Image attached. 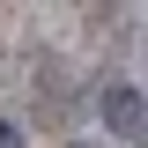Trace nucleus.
<instances>
[{
  "label": "nucleus",
  "instance_id": "7ed1b4c3",
  "mask_svg": "<svg viewBox=\"0 0 148 148\" xmlns=\"http://www.w3.org/2000/svg\"><path fill=\"white\" fill-rule=\"evenodd\" d=\"M67 148H96V141H67Z\"/></svg>",
  "mask_w": 148,
  "mask_h": 148
},
{
  "label": "nucleus",
  "instance_id": "f03ea898",
  "mask_svg": "<svg viewBox=\"0 0 148 148\" xmlns=\"http://www.w3.org/2000/svg\"><path fill=\"white\" fill-rule=\"evenodd\" d=\"M0 148H30V141H22V126H8V119H0Z\"/></svg>",
  "mask_w": 148,
  "mask_h": 148
},
{
  "label": "nucleus",
  "instance_id": "f257e3e1",
  "mask_svg": "<svg viewBox=\"0 0 148 148\" xmlns=\"http://www.w3.org/2000/svg\"><path fill=\"white\" fill-rule=\"evenodd\" d=\"M104 126L119 133V141H141L148 111H141V89H133V82H111V89H104Z\"/></svg>",
  "mask_w": 148,
  "mask_h": 148
}]
</instances>
